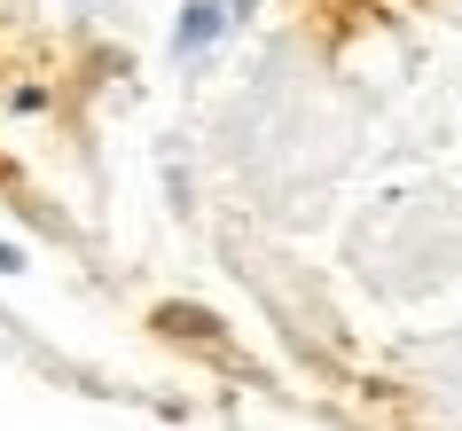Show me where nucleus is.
Instances as JSON below:
<instances>
[{"label":"nucleus","instance_id":"f257e3e1","mask_svg":"<svg viewBox=\"0 0 462 431\" xmlns=\"http://www.w3.org/2000/svg\"><path fill=\"white\" fill-rule=\"evenodd\" d=\"M219 24H227V8H219V0H189V16H180V48H212L219 40Z\"/></svg>","mask_w":462,"mask_h":431}]
</instances>
